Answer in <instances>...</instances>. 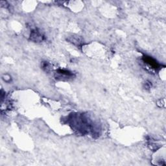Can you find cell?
I'll return each mask as SVG.
<instances>
[{
  "instance_id": "obj_2",
  "label": "cell",
  "mask_w": 166,
  "mask_h": 166,
  "mask_svg": "<svg viewBox=\"0 0 166 166\" xmlns=\"http://www.w3.org/2000/svg\"><path fill=\"white\" fill-rule=\"evenodd\" d=\"M43 36L38 30H33L31 33V40L34 42H41L43 40Z\"/></svg>"
},
{
  "instance_id": "obj_1",
  "label": "cell",
  "mask_w": 166,
  "mask_h": 166,
  "mask_svg": "<svg viewBox=\"0 0 166 166\" xmlns=\"http://www.w3.org/2000/svg\"><path fill=\"white\" fill-rule=\"evenodd\" d=\"M143 60L145 63L147 64H148L150 67H151V68L153 69H158L160 67V65L156 62L155 59H153L151 57H148V56H145L143 58Z\"/></svg>"
},
{
  "instance_id": "obj_4",
  "label": "cell",
  "mask_w": 166,
  "mask_h": 166,
  "mask_svg": "<svg viewBox=\"0 0 166 166\" xmlns=\"http://www.w3.org/2000/svg\"><path fill=\"white\" fill-rule=\"evenodd\" d=\"M42 67L43 69L46 71H49L51 70V65H50L48 62H44V63H43L42 65Z\"/></svg>"
},
{
  "instance_id": "obj_5",
  "label": "cell",
  "mask_w": 166,
  "mask_h": 166,
  "mask_svg": "<svg viewBox=\"0 0 166 166\" xmlns=\"http://www.w3.org/2000/svg\"><path fill=\"white\" fill-rule=\"evenodd\" d=\"M151 83H149V82H147L145 83V88L146 89H149L151 88Z\"/></svg>"
},
{
  "instance_id": "obj_3",
  "label": "cell",
  "mask_w": 166,
  "mask_h": 166,
  "mask_svg": "<svg viewBox=\"0 0 166 166\" xmlns=\"http://www.w3.org/2000/svg\"><path fill=\"white\" fill-rule=\"evenodd\" d=\"M57 73L58 74V77L61 78H70L73 77V73H71L70 71H67V70H58L57 71Z\"/></svg>"
}]
</instances>
